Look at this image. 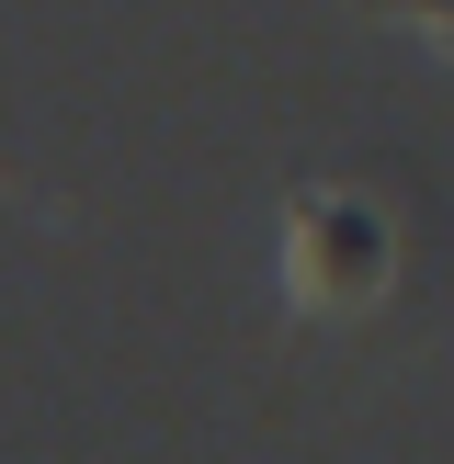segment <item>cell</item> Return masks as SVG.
I'll return each instance as SVG.
<instances>
[{"mask_svg": "<svg viewBox=\"0 0 454 464\" xmlns=\"http://www.w3.org/2000/svg\"><path fill=\"white\" fill-rule=\"evenodd\" d=\"M284 272H295V306H375L386 272H398V238L352 193H295V261Z\"/></svg>", "mask_w": 454, "mask_h": 464, "instance_id": "obj_1", "label": "cell"}]
</instances>
